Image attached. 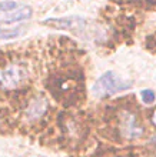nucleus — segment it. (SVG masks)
<instances>
[{"label":"nucleus","instance_id":"obj_3","mask_svg":"<svg viewBox=\"0 0 156 157\" xmlns=\"http://www.w3.org/2000/svg\"><path fill=\"white\" fill-rule=\"evenodd\" d=\"M23 71L19 66H9L0 70V84L4 89H16L23 80Z\"/></svg>","mask_w":156,"mask_h":157},{"label":"nucleus","instance_id":"obj_7","mask_svg":"<svg viewBox=\"0 0 156 157\" xmlns=\"http://www.w3.org/2000/svg\"><path fill=\"white\" fill-rule=\"evenodd\" d=\"M0 10H2V2H0Z\"/></svg>","mask_w":156,"mask_h":157},{"label":"nucleus","instance_id":"obj_6","mask_svg":"<svg viewBox=\"0 0 156 157\" xmlns=\"http://www.w3.org/2000/svg\"><path fill=\"white\" fill-rule=\"evenodd\" d=\"M152 123L156 126V110H155V113L152 114Z\"/></svg>","mask_w":156,"mask_h":157},{"label":"nucleus","instance_id":"obj_1","mask_svg":"<svg viewBox=\"0 0 156 157\" xmlns=\"http://www.w3.org/2000/svg\"><path fill=\"white\" fill-rule=\"evenodd\" d=\"M130 87V82H126L116 75L115 71H106L96 80L93 86V94L96 97H110V96L123 91Z\"/></svg>","mask_w":156,"mask_h":157},{"label":"nucleus","instance_id":"obj_4","mask_svg":"<svg viewBox=\"0 0 156 157\" xmlns=\"http://www.w3.org/2000/svg\"><path fill=\"white\" fill-rule=\"evenodd\" d=\"M20 34V29H0V40L16 39Z\"/></svg>","mask_w":156,"mask_h":157},{"label":"nucleus","instance_id":"obj_2","mask_svg":"<svg viewBox=\"0 0 156 157\" xmlns=\"http://www.w3.org/2000/svg\"><path fill=\"white\" fill-rule=\"evenodd\" d=\"M32 17V9L16 2H2L0 21L6 25H12L22 20H27Z\"/></svg>","mask_w":156,"mask_h":157},{"label":"nucleus","instance_id":"obj_5","mask_svg":"<svg viewBox=\"0 0 156 157\" xmlns=\"http://www.w3.org/2000/svg\"><path fill=\"white\" fill-rule=\"evenodd\" d=\"M140 97H142V101H143L145 104H152L153 101H155V93H153L152 90H142L140 91Z\"/></svg>","mask_w":156,"mask_h":157}]
</instances>
